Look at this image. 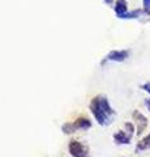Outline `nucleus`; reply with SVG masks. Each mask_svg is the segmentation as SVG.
Masks as SVG:
<instances>
[{"label":"nucleus","instance_id":"f257e3e1","mask_svg":"<svg viewBox=\"0 0 150 157\" xmlns=\"http://www.w3.org/2000/svg\"><path fill=\"white\" fill-rule=\"evenodd\" d=\"M90 111L94 115L95 121L98 122L101 126H108L112 122L115 117V110L112 106L110 105V102L106 96H95L90 102Z\"/></svg>","mask_w":150,"mask_h":157},{"label":"nucleus","instance_id":"f03ea898","mask_svg":"<svg viewBox=\"0 0 150 157\" xmlns=\"http://www.w3.org/2000/svg\"><path fill=\"white\" fill-rule=\"evenodd\" d=\"M91 127V122L88 119V118H79V119H76L75 122H68V123L63 124L61 130L64 134H73L76 132L77 130H88Z\"/></svg>","mask_w":150,"mask_h":157},{"label":"nucleus","instance_id":"7ed1b4c3","mask_svg":"<svg viewBox=\"0 0 150 157\" xmlns=\"http://www.w3.org/2000/svg\"><path fill=\"white\" fill-rule=\"evenodd\" d=\"M68 151L72 157H89V148L85 144H82L77 140L69 141Z\"/></svg>","mask_w":150,"mask_h":157},{"label":"nucleus","instance_id":"20e7f679","mask_svg":"<svg viewBox=\"0 0 150 157\" xmlns=\"http://www.w3.org/2000/svg\"><path fill=\"white\" fill-rule=\"evenodd\" d=\"M132 115H133L134 123H136V127H137V135H141L148 127V118L144 114H141L138 110H134Z\"/></svg>","mask_w":150,"mask_h":157},{"label":"nucleus","instance_id":"39448f33","mask_svg":"<svg viewBox=\"0 0 150 157\" xmlns=\"http://www.w3.org/2000/svg\"><path fill=\"white\" fill-rule=\"evenodd\" d=\"M129 56V52L127 50H112L111 52H108V55L106 56L104 62H124L125 59Z\"/></svg>","mask_w":150,"mask_h":157},{"label":"nucleus","instance_id":"423d86ee","mask_svg":"<svg viewBox=\"0 0 150 157\" xmlns=\"http://www.w3.org/2000/svg\"><path fill=\"white\" fill-rule=\"evenodd\" d=\"M132 137H133V135L129 134L128 131L120 130V131H118V132H116V134L114 135V140H115L116 144L123 145V144H129L130 140H132Z\"/></svg>","mask_w":150,"mask_h":157},{"label":"nucleus","instance_id":"0eeeda50","mask_svg":"<svg viewBox=\"0 0 150 157\" xmlns=\"http://www.w3.org/2000/svg\"><path fill=\"white\" fill-rule=\"evenodd\" d=\"M115 13L119 18H122L124 14L128 13V7H127V2L125 0H118L115 3Z\"/></svg>","mask_w":150,"mask_h":157},{"label":"nucleus","instance_id":"6e6552de","mask_svg":"<svg viewBox=\"0 0 150 157\" xmlns=\"http://www.w3.org/2000/svg\"><path fill=\"white\" fill-rule=\"evenodd\" d=\"M150 148V134L148 136H145L144 139H141L137 143L136 145V152L137 153H140V152H142V151H146Z\"/></svg>","mask_w":150,"mask_h":157},{"label":"nucleus","instance_id":"1a4fd4ad","mask_svg":"<svg viewBox=\"0 0 150 157\" xmlns=\"http://www.w3.org/2000/svg\"><path fill=\"white\" fill-rule=\"evenodd\" d=\"M141 14H142L141 9H136V11H133V12H128L127 14H124L122 18H138Z\"/></svg>","mask_w":150,"mask_h":157},{"label":"nucleus","instance_id":"9d476101","mask_svg":"<svg viewBox=\"0 0 150 157\" xmlns=\"http://www.w3.org/2000/svg\"><path fill=\"white\" fill-rule=\"evenodd\" d=\"M142 6H144V12L146 14H150V0H142Z\"/></svg>","mask_w":150,"mask_h":157},{"label":"nucleus","instance_id":"9b49d317","mask_svg":"<svg viewBox=\"0 0 150 157\" xmlns=\"http://www.w3.org/2000/svg\"><path fill=\"white\" fill-rule=\"evenodd\" d=\"M142 89H144L145 92H148L149 94H150V82H146V84H144V85H142Z\"/></svg>","mask_w":150,"mask_h":157},{"label":"nucleus","instance_id":"f8f14e48","mask_svg":"<svg viewBox=\"0 0 150 157\" xmlns=\"http://www.w3.org/2000/svg\"><path fill=\"white\" fill-rule=\"evenodd\" d=\"M144 104H145V106H146V109L150 111V98H146V100L144 101Z\"/></svg>","mask_w":150,"mask_h":157},{"label":"nucleus","instance_id":"ddd939ff","mask_svg":"<svg viewBox=\"0 0 150 157\" xmlns=\"http://www.w3.org/2000/svg\"><path fill=\"white\" fill-rule=\"evenodd\" d=\"M104 2H106V3H108V4H111V3H112V0H104Z\"/></svg>","mask_w":150,"mask_h":157}]
</instances>
